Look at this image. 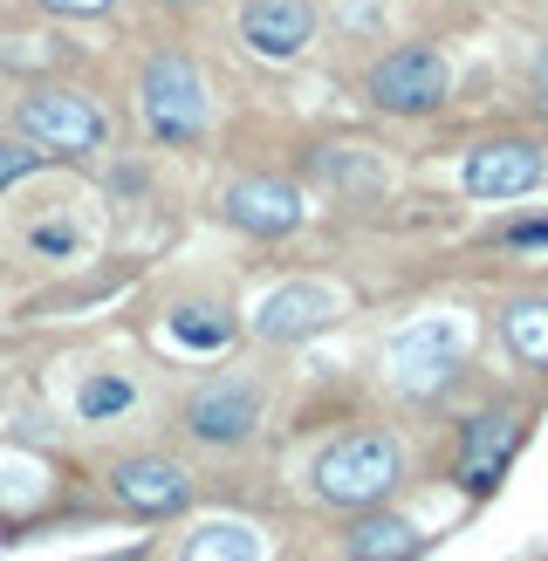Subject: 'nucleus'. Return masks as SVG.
I'll list each match as a JSON object with an SVG mask.
<instances>
[{
	"label": "nucleus",
	"instance_id": "13",
	"mask_svg": "<svg viewBox=\"0 0 548 561\" xmlns=\"http://www.w3.org/2000/svg\"><path fill=\"white\" fill-rule=\"evenodd\" d=\"M343 548H350V561H411L425 548V535L411 520H398V514H370L364 507V520L343 535Z\"/></svg>",
	"mask_w": 548,
	"mask_h": 561
},
{
	"label": "nucleus",
	"instance_id": "5",
	"mask_svg": "<svg viewBox=\"0 0 548 561\" xmlns=\"http://www.w3.org/2000/svg\"><path fill=\"white\" fill-rule=\"evenodd\" d=\"M453 363H459V322L453 316H425L391 343V377L411 398H432L438 383H453Z\"/></svg>",
	"mask_w": 548,
	"mask_h": 561
},
{
	"label": "nucleus",
	"instance_id": "7",
	"mask_svg": "<svg viewBox=\"0 0 548 561\" xmlns=\"http://www.w3.org/2000/svg\"><path fill=\"white\" fill-rule=\"evenodd\" d=\"M254 425H261V390L247 377H219L206 390H192V404H185V432L199 445H240V438H254Z\"/></svg>",
	"mask_w": 548,
	"mask_h": 561
},
{
	"label": "nucleus",
	"instance_id": "22",
	"mask_svg": "<svg viewBox=\"0 0 548 561\" xmlns=\"http://www.w3.org/2000/svg\"><path fill=\"white\" fill-rule=\"evenodd\" d=\"M507 240H514V247H548V219H528V227H514Z\"/></svg>",
	"mask_w": 548,
	"mask_h": 561
},
{
	"label": "nucleus",
	"instance_id": "17",
	"mask_svg": "<svg viewBox=\"0 0 548 561\" xmlns=\"http://www.w3.org/2000/svg\"><path fill=\"white\" fill-rule=\"evenodd\" d=\"M185 561H261V548H254V535H247V527L213 520V527H199V535L185 541Z\"/></svg>",
	"mask_w": 548,
	"mask_h": 561
},
{
	"label": "nucleus",
	"instance_id": "3",
	"mask_svg": "<svg viewBox=\"0 0 548 561\" xmlns=\"http://www.w3.org/2000/svg\"><path fill=\"white\" fill-rule=\"evenodd\" d=\"M446 90H453V69L438 48H391L364 76V96L377 110H391V117H425V110L446 103Z\"/></svg>",
	"mask_w": 548,
	"mask_h": 561
},
{
	"label": "nucleus",
	"instance_id": "14",
	"mask_svg": "<svg viewBox=\"0 0 548 561\" xmlns=\"http://www.w3.org/2000/svg\"><path fill=\"white\" fill-rule=\"evenodd\" d=\"M316 179L350 192V199H377V192H384V164L364 145H322L316 151Z\"/></svg>",
	"mask_w": 548,
	"mask_h": 561
},
{
	"label": "nucleus",
	"instance_id": "9",
	"mask_svg": "<svg viewBox=\"0 0 548 561\" xmlns=\"http://www.w3.org/2000/svg\"><path fill=\"white\" fill-rule=\"evenodd\" d=\"M514 453H521V417H514V411H487V417H473V425L459 432V486L473 493V500H487L493 486L507 480Z\"/></svg>",
	"mask_w": 548,
	"mask_h": 561
},
{
	"label": "nucleus",
	"instance_id": "16",
	"mask_svg": "<svg viewBox=\"0 0 548 561\" xmlns=\"http://www.w3.org/2000/svg\"><path fill=\"white\" fill-rule=\"evenodd\" d=\"M172 343L219 350V343H233V316H219V308H206V301H185V308H172Z\"/></svg>",
	"mask_w": 548,
	"mask_h": 561
},
{
	"label": "nucleus",
	"instance_id": "1",
	"mask_svg": "<svg viewBox=\"0 0 548 561\" xmlns=\"http://www.w3.org/2000/svg\"><path fill=\"white\" fill-rule=\"evenodd\" d=\"M398 480H404V453H398L391 432H350V438H336L316 459V493L329 500V507H356V514H364Z\"/></svg>",
	"mask_w": 548,
	"mask_h": 561
},
{
	"label": "nucleus",
	"instance_id": "15",
	"mask_svg": "<svg viewBox=\"0 0 548 561\" xmlns=\"http://www.w3.org/2000/svg\"><path fill=\"white\" fill-rule=\"evenodd\" d=\"M501 335H507V350L528 363V370H548V301L541 295H521L501 308Z\"/></svg>",
	"mask_w": 548,
	"mask_h": 561
},
{
	"label": "nucleus",
	"instance_id": "4",
	"mask_svg": "<svg viewBox=\"0 0 548 561\" xmlns=\"http://www.w3.org/2000/svg\"><path fill=\"white\" fill-rule=\"evenodd\" d=\"M21 130H27V145H42V151H69V158L103 151V137H110L103 110L82 96V90H35V96L21 103Z\"/></svg>",
	"mask_w": 548,
	"mask_h": 561
},
{
	"label": "nucleus",
	"instance_id": "20",
	"mask_svg": "<svg viewBox=\"0 0 548 561\" xmlns=\"http://www.w3.org/2000/svg\"><path fill=\"white\" fill-rule=\"evenodd\" d=\"M35 8H48V14H103L110 0H35Z\"/></svg>",
	"mask_w": 548,
	"mask_h": 561
},
{
	"label": "nucleus",
	"instance_id": "6",
	"mask_svg": "<svg viewBox=\"0 0 548 561\" xmlns=\"http://www.w3.org/2000/svg\"><path fill=\"white\" fill-rule=\"evenodd\" d=\"M110 493H117L130 514H145V520H172V514L192 507V472L179 459L137 453V459H124L117 472H110Z\"/></svg>",
	"mask_w": 548,
	"mask_h": 561
},
{
	"label": "nucleus",
	"instance_id": "21",
	"mask_svg": "<svg viewBox=\"0 0 548 561\" xmlns=\"http://www.w3.org/2000/svg\"><path fill=\"white\" fill-rule=\"evenodd\" d=\"M35 247H48V254H69L76 233H69V227H35Z\"/></svg>",
	"mask_w": 548,
	"mask_h": 561
},
{
	"label": "nucleus",
	"instance_id": "10",
	"mask_svg": "<svg viewBox=\"0 0 548 561\" xmlns=\"http://www.w3.org/2000/svg\"><path fill=\"white\" fill-rule=\"evenodd\" d=\"M316 35V8L309 0H247L240 8V42L261 55V62H295Z\"/></svg>",
	"mask_w": 548,
	"mask_h": 561
},
{
	"label": "nucleus",
	"instance_id": "11",
	"mask_svg": "<svg viewBox=\"0 0 548 561\" xmlns=\"http://www.w3.org/2000/svg\"><path fill=\"white\" fill-rule=\"evenodd\" d=\"M227 219L240 233H295L301 227V199H295V185H282V179H233L227 185Z\"/></svg>",
	"mask_w": 548,
	"mask_h": 561
},
{
	"label": "nucleus",
	"instance_id": "8",
	"mask_svg": "<svg viewBox=\"0 0 548 561\" xmlns=\"http://www.w3.org/2000/svg\"><path fill=\"white\" fill-rule=\"evenodd\" d=\"M541 179H548V158L528 137H493V145H480L466 158V192H473V199H521V192H535Z\"/></svg>",
	"mask_w": 548,
	"mask_h": 561
},
{
	"label": "nucleus",
	"instance_id": "19",
	"mask_svg": "<svg viewBox=\"0 0 548 561\" xmlns=\"http://www.w3.org/2000/svg\"><path fill=\"white\" fill-rule=\"evenodd\" d=\"M42 158H48V151H27V145H0V192H8V185H21V179L35 172Z\"/></svg>",
	"mask_w": 548,
	"mask_h": 561
},
{
	"label": "nucleus",
	"instance_id": "2",
	"mask_svg": "<svg viewBox=\"0 0 548 561\" xmlns=\"http://www.w3.org/2000/svg\"><path fill=\"white\" fill-rule=\"evenodd\" d=\"M137 103H145V124L158 145H192L206 130V76L192 55L164 48L145 62V82H137Z\"/></svg>",
	"mask_w": 548,
	"mask_h": 561
},
{
	"label": "nucleus",
	"instance_id": "12",
	"mask_svg": "<svg viewBox=\"0 0 548 561\" xmlns=\"http://www.w3.org/2000/svg\"><path fill=\"white\" fill-rule=\"evenodd\" d=\"M322 322H336V295L316 288V280H288L254 308V329L267 343H295V335H316Z\"/></svg>",
	"mask_w": 548,
	"mask_h": 561
},
{
	"label": "nucleus",
	"instance_id": "23",
	"mask_svg": "<svg viewBox=\"0 0 548 561\" xmlns=\"http://www.w3.org/2000/svg\"><path fill=\"white\" fill-rule=\"evenodd\" d=\"M103 561H137V548H124V554H103Z\"/></svg>",
	"mask_w": 548,
	"mask_h": 561
},
{
	"label": "nucleus",
	"instance_id": "25",
	"mask_svg": "<svg viewBox=\"0 0 548 561\" xmlns=\"http://www.w3.org/2000/svg\"><path fill=\"white\" fill-rule=\"evenodd\" d=\"M179 8H192V0H179Z\"/></svg>",
	"mask_w": 548,
	"mask_h": 561
},
{
	"label": "nucleus",
	"instance_id": "24",
	"mask_svg": "<svg viewBox=\"0 0 548 561\" xmlns=\"http://www.w3.org/2000/svg\"><path fill=\"white\" fill-rule=\"evenodd\" d=\"M541 117H548V96H541Z\"/></svg>",
	"mask_w": 548,
	"mask_h": 561
},
{
	"label": "nucleus",
	"instance_id": "18",
	"mask_svg": "<svg viewBox=\"0 0 548 561\" xmlns=\"http://www.w3.org/2000/svg\"><path fill=\"white\" fill-rule=\"evenodd\" d=\"M137 404V390H130V377H82V390H76V411L90 417H117V411H130Z\"/></svg>",
	"mask_w": 548,
	"mask_h": 561
}]
</instances>
